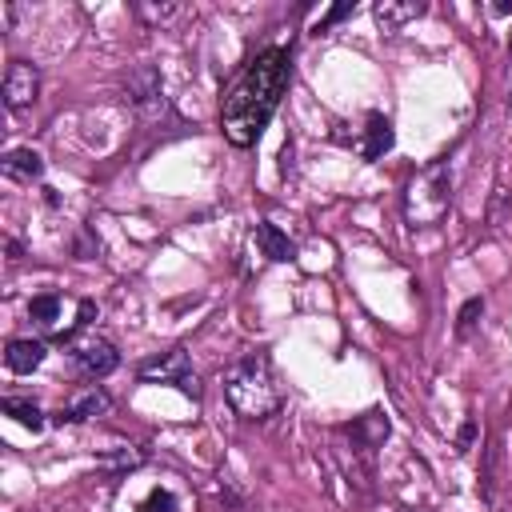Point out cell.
I'll return each mask as SVG.
<instances>
[{
  "mask_svg": "<svg viewBox=\"0 0 512 512\" xmlns=\"http://www.w3.org/2000/svg\"><path fill=\"white\" fill-rule=\"evenodd\" d=\"M288 80H292L288 48H260L244 64V72L236 76V84L220 100V128H224L228 144L252 148L260 140V132L268 128V120L280 108V96H284Z\"/></svg>",
  "mask_w": 512,
  "mask_h": 512,
  "instance_id": "1",
  "label": "cell"
},
{
  "mask_svg": "<svg viewBox=\"0 0 512 512\" xmlns=\"http://www.w3.org/2000/svg\"><path fill=\"white\" fill-rule=\"evenodd\" d=\"M224 396L244 420H268L280 408V384L272 372L268 352H248L224 372Z\"/></svg>",
  "mask_w": 512,
  "mask_h": 512,
  "instance_id": "2",
  "label": "cell"
},
{
  "mask_svg": "<svg viewBox=\"0 0 512 512\" xmlns=\"http://www.w3.org/2000/svg\"><path fill=\"white\" fill-rule=\"evenodd\" d=\"M448 204H452V164L448 160H432V164H424L408 180L404 216H408V224L428 228V224H440L444 220Z\"/></svg>",
  "mask_w": 512,
  "mask_h": 512,
  "instance_id": "3",
  "label": "cell"
},
{
  "mask_svg": "<svg viewBox=\"0 0 512 512\" xmlns=\"http://www.w3.org/2000/svg\"><path fill=\"white\" fill-rule=\"evenodd\" d=\"M136 376H140L144 384H172V388H180V392L192 396V400L200 396L196 368H192V356H188L184 348H168V352L144 360V364L136 368Z\"/></svg>",
  "mask_w": 512,
  "mask_h": 512,
  "instance_id": "4",
  "label": "cell"
},
{
  "mask_svg": "<svg viewBox=\"0 0 512 512\" xmlns=\"http://www.w3.org/2000/svg\"><path fill=\"white\" fill-rule=\"evenodd\" d=\"M0 92H4V104H8L12 112L36 104V96H40V68L28 64V60H12L8 72H4Z\"/></svg>",
  "mask_w": 512,
  "mask_h": 512,
  "instance_id": "5",
  "label": "cell"
},
{
  "mask_svg": "<svg viewBox=\"0 0 512 512\" xmlns=\"http://www.w3.org/2000/svg\"><path fill=\"white\" fill-rule=\"evenodd\" d=\"M72 360H76V368H80L84 376H92V380H104L108 372L120 368V352H116V344H108V340H100V336L72 340Z\"/></svg>",
  "mask_w": 512,
  "mask_h": 512,
  "instance_id": "6",
  "label": "cell"
},
{
  "mask_svg": "<svg viewBox=\"0 0 512 512\" xmlns=\"http://www.w3.org/2000/svg\"><path fill=\"white\" fill-rule=\"evenodd\" d=\"M128 96H132V104L136 108H144V112H164V92H160V76H156V68H136L132 76H128Z\"/></svg>",
  "mask_w": 512,
  "mask_h": 512,
  "instance_id": "7",
  "label": "cell"
},
{
  "mask_svg": "<svg viewBox=\"0 0 512 512\" xmlns=\"http://www.w3.org/2000/svg\"><path fill=\"white\" fill-rule=\"evenodd\" d=\"M0 168H4V176H8V180L32 184V180H40V176H44V156H40L36 148H8V152H4V160H0Z\"/></svg>",
  "mask_w": 512,
  "mask_h": 512,
  "instance_id": "8",
  "label": "cell"
},
{
  "mask_svg": "<svg viewBox=\"0 0 512 512\" xmlns=\"http://www.w3.org/2000/svg\"><path fill=\"white\" fill-rule=\"evenodd\" d=\"M108 408H112L108 392L92 384V388H84L68 408H60L56 420H60V424H80V420H92V416H100V412H108Z\"/></svg>",
  "mask_w": 512,
  "mask_h": 512,
  "instance_id": "9",
  "label": "cell"
},
{
  "mask_svg": "<svg viewBox=\"0 0 512 512\" xmlns=\"http://www.w3.org/2000/svg\"><path fill=\"white\" fill-rule=\"evenodd\" d=\"M392 144H396V128H392V120H388L384 112H372L368 124H364V144H360L364 160H380Z\"/></svg>",
  "mask_w": 512,
  "mask_h": 512,
  "instance_id": "10",
  "label": "cell"
},
{
  "mask_svg": "<svg viewBox=\"0 0 512 512\" xmlns=\"http://www.w3.org/2000/svg\"><path fill=\"white\" fill-rule=\"evenodd\" d=\"M424 12V4L420 0H380V4H372V16H376V24L384 28V32H400L408 20H416Z\"/></svg>",
  "mask_w": 512,
  "mask_h": 512,
  "instance_id": "11",
  "label": "cell"
},
{
  "mask_svg": "<svg viewBox=\"0 0 512 512\" xmlns=\"http://www.w3.org/2000/svg\"><path fill=\"white\" fill-rule=\"evenodd\" d=\"M256 248H260L268 260H276V264L296 260V244L288 240V232H280V228H276V224H268V220H260V224H256Z\"/></svg>",
  "mask_w": 512,
  "mask_h": 512,
  "instance_id": "12",
  "label": "cell"
},
{
  "mask_svg": "<svg viewBox=\"0 0 512 512\" xmlns=\"http://www.w3.org/2000/svg\"><path fill=\"white\" fill-rule=\"evenodd\" d=\"M44 356H48L44 340H12L8 352H4V364H8L16 376H28V372H36V368L44 364Z\"/></svg>",
  "mask_w": 512,
  "mask_h": 512,
  "instance_id": "13",
  "label": "cell"
},
{
  "mask_svg": "<svg viewBox=\"0 0 512 512\" xmlns=\"http://www.w3.org/2000/svg\"><path fill=\"white\" fill-rule=\"evenodd\" d=\"M28 316H32L36 328H56V320H60V296H56V292L32 296V300H28Z\"/></svg>",
  "mask_w": 512,
  "mask_h": 512,
  "instance_id": "14",
  "label": "cell"
},
{
  "mask_svg": "<svg viewBox=\"0 0 512 512\" xmlns=\"http://www.w3.org/2000/svg\"><path fill=\"white\" fill-rule=\"evenodd\" d=\"M4 412H8L16 424H24L28 432H40V428H44V412H40V404H32V400L8 396V400H4Z\"/></svg>",
  "mask_w": 512,
  "mask_h": 512,
  "instance_id": "15",
  "label": "cell"
},
{
  "mask_svg": "<svg viewBox=\"0 0 512 512\" xmlns=\"http://www.w3.org/2000/svg\"><path fill=\"white\" fill-rule=\"evenodd\" d=\"M132 12H136L140 20H148V24H164V20L180 16V4H148V0H136Z\"/></svg>",
  "mask_w": 512,
  "mask_h": 512,
  "instance_id": "16",
  "label": "cell"
},
{
  "mask_svg": "<svg viewBox=\"0 0 512 512\" xmlns=\"http://www.w3.org/2000/svg\"><path fill=\"white\" fill-rule=\"evenodd\" d=\"M480 316H484V296L464 300V308H460V316H456V336H468V332L480 324Z\"/></svg>",
  "mask_w": 512,
  "mask_h": 512,
  "instance_id": "17",
  "label": "cell"
},
{
  "mask_svg": "<svg viewBox=\"0 0 512 512\" xmlns=\"http://www.w3.org/2000/svg\"><path fill=\"white\" fill-rule=\"evenodd\" d=\"M140 512H176V496L168 488H152L140 504Z\"/></svg>",
  "mask_w": 512,
  "mask_h": 512,
  "instance_id": "18",
  "label": "cell"
},
{
  "mask_svg": "<svg viewBox=\"0 0 512 512\" xmlns=\"http://www.w3.org/2000/svg\"><path fill=\"white\" fill-rule=\"evenodd\" d=\"M352 12H356V4H336V8H328V16L320 20V32H328L332 24H340V20H344V16H352Z\"/></svg>",
  "mask_w": 512,
  "mask_h": 512,
  "instance_id": "19",
  "label": "cell"
},
{
  "mask_svg": "<svg viewBox=\"0 0 512 512\" xmlns=\"http://www.w3.org/2000/svg\"><path fill=\"white\" fill-rule=\"evenodd\" d=\"M504 104L512 112V44H508V84H504Z\"/></svg>",
  "mask_w": 512,
  "mask_h": 512,
  "instance_id": "20",
  "label": "cell"
},
{
  "mask_svg": "<svg viewBox=\"0 0 512 512\" xmlns=\"http://www.w3.org/2000/svg\"><path fill=\"white\" fill-rule=\"evenodd\" d=\"M472 436H476V424H472V420H468V424H464V428H460V452H464V448H468V444H472Z\"/></svg>",
  "mask_w": 512,
  "mask_h": 512,
  "instance_id": "21",
  "label": "cell"
}]
</instances>
